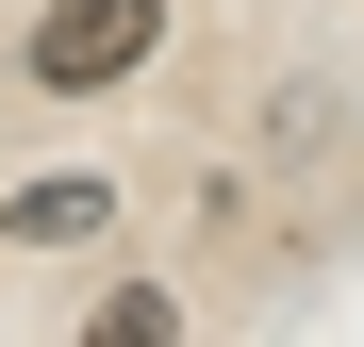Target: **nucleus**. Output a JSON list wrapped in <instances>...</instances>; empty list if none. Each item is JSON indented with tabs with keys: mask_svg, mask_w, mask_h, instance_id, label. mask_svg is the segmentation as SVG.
Returning <instances> with one entry per match:
<instances>
[{
	"mask_svg": "<svg viewBox=\"0 0 364 347\" xmlns=\"http://www.w3.org/2000/svg\"><path fill=\"white\" fill-rule=\"evenodd\" d=\"M166 50V0H50L33 17V83L50 99H100V83H133Z\"/></svg>",
	"mask_w": 364,
	"mask_h": 347,
	"instance_id": "f257e3e1",
	"label": "nucleus"
},
{
	"mask_svg": "<svg viewBox=\"0 0 364 347\" xmlns=\"http://www.w3.org/2000/svg\"><path fill=\"white\" fill-rule=\"evenodd\" d=\"M100 215H116L100 182H17V199H0V231H17V248H83Z\"/></svg>",
	"mask_w": 364,
	"mask_h": 347,
	"instance_id": "f03ea898",
	"label": "nucleus"
}]
</instances>
